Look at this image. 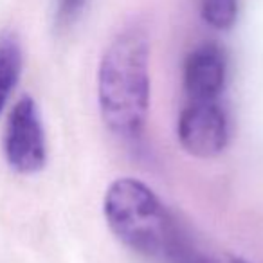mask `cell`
Listing matches in <instances>:
<instances>
[{
    "label": "cell",
    "instance_id": "obj_1",
    "mask_svg": "<svg viewBox=\"0 0 263 263\" xmlns=\"http://www.w3.org/2000/svg\"><path fill=\"white\" fill-rule=\"evenodd\" d=\"M98 106L117 139L137 144L150 110V38L144 27L128 26L112 38L98 69Z\"/></svg>",
    "mask_w": 263,
    "mask_h": 263
},
{
    "label": "cell",
    "instance_id": "obj_2",
    "mask_svg": "<svg viewBox=\"0 0 263 263\" xmlns=\"http://www.w3.org/2000/svg\"><path fill=\"white\" fill-rule=\"evenodd\" d=\"M103 215L121 243L161 263H170L187 234L159 195L134 177H121L110 184L103 198Z\"/></svg>",
    "mask_w": 263,
    "mask_h": 263
},
{
    "label": "cell",
    "instance_id": "obj_3",
    "mask_svg": "<svg viewBox=\"0 0 263 263\" xmlns=\"http://www.w3.org/2000/svg\"><path fill=\"white\" fill-rule=\"evenodd\" d=\"M177 139L193 157L222 154L231 139V123L220 99H187L177 117Z\"/></svg>",
    "mask_w": 263,
    "mask_h": 263
},
{
    "label": "cell",
    "instance_id": "obj_4",
    "mask_svg": "<svg viewBox=\"0 0 263 263\" xmlns=\"http://www.w3.org/2000/svg\"><path fill=\"white\" fill-rule=\"evenodd\" d=\"M4 155L8 164L22 175H33L47 162L44 123L33 98L24 96L15 103L4 132Z\"/></svg>",
    "mask_w": 263,
    "mask_h": 263
},
{
    "label": "cell",
    "instance_id": "obj_5",
    "mask_svg": "<svg viewBox=\"0 0 263 263\" xmlns=\"http://www.w3.org/2000/svg\"><path fill=\"white\" fill-rule=\"evenodd\" d=\"M227 85V56L216 44H202L187 54L182 88L187 99H220Z\"/></svg>",
    "mask_w": 263,
    "mask_h": 263
},
{
    "label": "cell",
    "instance_id": "obj_6",
    "mask_svg": "<svg viewBox=\"0 0 263 263\" xmlns=\"http://www.w3.org/2000/svg\"><path fill=\"white\" fill-rule=\"evenodd\" d=\"M24 67V54L18 40L11 34L0 38V114L16 88Z\"/></svg>",
    "mask_w": 263,
    "mask_h": 263
},
{
    "label": "cell",
    "instance_id": "obj_7",
    "mask_svg": "<svg viewBox=\"0 0 263 263\" xmlns=\"http://www.w3.org/2000/svg\"><path fill=\"white\" fill-rule=\"evenodd\" d=\"M172 263H251L240 256L227 251L205 247L204 243L197 240L195 236H187V240L179 249L177 256Z\"/></svg>",
    "mask_w": 263,
    "mask_h": 263
},
{
    "label": "cell",
    "instance_id": "obj_8",
    "mask_svg": "<svg viewBox=\"0 0 263 263\" xmlns=\"http://www.w3.org/2000/svg\"><path fill=\"white\" fill-rule=\"evenodd\" d=\"M200 13L213 29L227 31L238 18V0H202Z\"/></svg>",
    "mask_w": 263,
    "mask_h": 263
},
{
    "label": "cell",
    "instance_id": "obj_9",
    "mask_svg": "<svg viewBox=\"0 0 263 263\" xmlns=\"http://www.w3.org/2000/svg\"><path fill=\"white\" fill-rule=\"evenodd\" d=\"M85 6V0H58V13L56 18L62 27L70 26L80 16L81 9Z\"/></svg>",
    "mask_w": 263,
    "mask_h": 263
}]
</instances>
